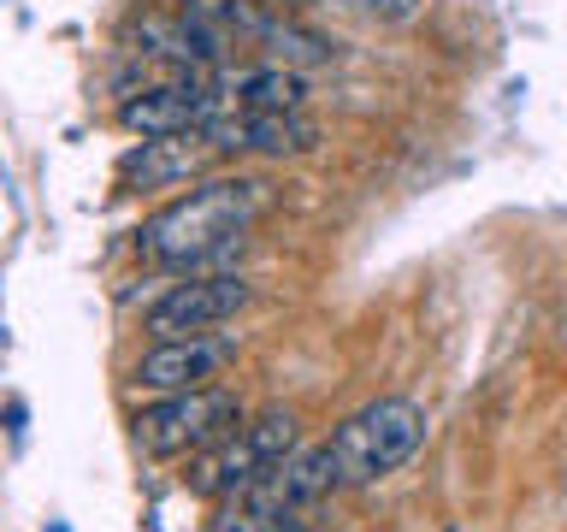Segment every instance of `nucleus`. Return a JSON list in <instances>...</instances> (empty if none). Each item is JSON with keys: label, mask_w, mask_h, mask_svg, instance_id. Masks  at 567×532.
Listing matches in <instances>:
<instances>
[{"label": "nucleus", "mask_w": 567, "mask_h": 532, "mask_svg": "<svg viewBox=\"0 0 567 532\" xmlns=\"http://www.w3.org/2000/svg\"><path fill=\"white\" fill-rule=\"evenodd\" d=\"M272 207V184L266 177H207L189 195H177L142 219L136 231V255L159 266H219L225 255H237L248 243V225Z\"/></svg>", "instance_id": "1"}, {"label": "nucleus", "mask_w": 567, "mask_h": 532, "mask_svg": "<svg viewBox=\"0 0 567 532\" xmlns=\"http://www.w3.org/2000/svg\"><path fill=\"white\" fill-rule=\"evenodd\" d=\"M425 443V408L414 397H379L331 432V456H337V479L343 485H379L396 468L420 456Z\"/></svg>", "instance_id": "2"}, {"label": "nucleus", "mask_w": 567, "mask_h": 532, "mask_svg": "<svg viewBox=\"0 0 567 532\" xmlns=\"http://www.w3.org/2000/svg\"><path fill=\"white\" fill-rule=\"evenodd\" d=\"M296 450H301V420L290 415V408H266V415H255L248 426H237L230 438L213 443V450L195 456L189 491L213 497V503H230V497L255 491L260 479L272 473L284 456H296Z\"/></svg>", "instance_id": "3"}, {"label": "nucleus", "mask_w": 567, "mask_h": 532, "mask_svg": "<svg viewBox=\"0 0 567 532\" xmlns=\"http://www.w3.org/2000/svg\"><path fill=\"white\" fill-rule=\"evenodd\" d=\"M131 426H136V443H142L148 456H202V450H213L219 438L237 432V426H243V408H237V397H230V390L202 385V390H172V397L148 402Z\"/></svg>", "instance_id": "4"}, {"label": "nucleus", "mask_w": 567, "mask_h": 532, "mask_svg": "<svg viewBox=\"0 0 567 532\" xmlns=\"http://www.w3.org/2000/svg\"><path fill=\"white\" fill-rule=\"evenodd\" d=\"M225 95L213 78H177V83H154L142 95H124L118 101V124L131 136H202L213 119L225 113Z\"/></svg>", "instance_id": "5"}, {"label": "nucleus", "mask_w": 567, "mask_h": 532, "mask_svg": "<svg viewBox=\"0 0 567 532\" xmlns=\"http://www.w3.org/2000/svg\"><path fill=\"white\" fill-rule=\"evenodd\" d=\"M248 278L237 273H207V278H184L172 284L166 296L154 301L148 314H142V331L154 337H202V331H219L225 319H237L248 308Z\"/></svg>", "instance_id": "6"}, {"label": "nucleus", "mask_w": 567, "mask_h": 532, "mask_svg": "<svg viewBox=\"0 0 567 532\" xmlns=\"http://www.w3.org/2000/svg\"><path fill=\"white\" fill-rule=\"evenodd\" d=\"M230 355H237V344H230V337H213V331H202V337H159V344L136 361L131 379L142 390H159V397H172V390H202V385H213L230 367Z\"/></svg>", "instance_id": "7"}, {"label": "nucleus", "mask_w": 567, "mask_h": 532, "mask_svg": "<svg viewBox=\"0 0 567 532\" xmlns=\"http://www.w3.org/2000/svg\"><path fill=\"white\" fill-rule=\"evenodd\" d=\"M219 154H308L319 142V124L301 113H255V106H225L202 131Z\"/></svg>", "instance_id": "8"}, {"label": "nucleus", "mask_w": 567, "mask_h": 532, "mask_svg": "<svg viewBox=\"0 0 567 532\" xmlns=\"http://www.w3.org/2000/svg\"><path fill=\"white\" fill-rule=\"evenodd\" d=\"M219 154L207 136H148L142 149H131L118 160V177L131 190H166V184H184Z\"/></svg>", "instance_id": "9"}, {"label": "nucleus", "mask_w": 567, "mask_h": 532, "mask_svg": "<svg viewBox=\"0 0 567 532\" xmlns=\"http://www.w3.org/2000/svg\"><path fill=\"white\" fill-rule=\"evenodd\" d=\"M213 83H219L230 106H255V113H301V101H308V83L290 65H248V71H225Z\"/></svg>", "instance_id": "10"}, {"label": "nucleus", "mask_w": 567, "mask_h": 532, "mask_svg": "<svg viewBox=\"0 0 567 532\" xmlns=\"http://www.w3.org/2000/svg\"><path fill=\"white\" fill-rule=\"evenodd\" d=\"M255 48H266V65H290V71H301V65H331V60H337V42H331V35L296 24V18H284V12H272V18L260 24Z\"/></svg>", "instance_id": "11"}, {"label": "nucleus", "mask_w": 567, "mask_h": 532, "mask_svg": "<svg viewBox=\"0 0 567 532\" xmlns=\"http://www.w3.org/2000/svg\"><path fill=\"white\" fill-rule=\"evenodd\" d=\"M290 514H272L260 503H248V497H230V503H219V514L207 521V532H278Z\"/></svg>", "instance_id": "12"}, {"label": "nucleus", "mask_w": 567, "mask_h": 532, "mask_svg": "<svg viewBox=\"0 0 567 532\" xmlns=\"http://www.w3.org/2000/svg\"><path fill=\"white\" fill-rule=\"evenodd\" d=\"M278 7H354L367 18H384V24H414L432 0H278Z\"/></svg>", "instance_id": "13"}]
</instances>
